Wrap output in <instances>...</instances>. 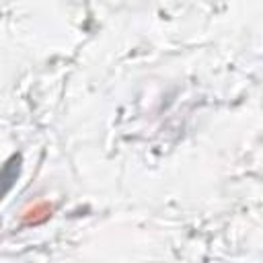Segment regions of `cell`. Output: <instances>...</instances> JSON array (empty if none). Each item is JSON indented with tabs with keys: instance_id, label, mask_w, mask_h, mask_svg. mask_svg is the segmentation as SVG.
Here are the masks:
<instances>
[{
	"instance_id": "6da1fadb",
	"label": "cell",
	"mask_w": 263,
	"mask_h": 263,
	"mask_svg": "<svg viewBox=\"0 0 263 263\" xmlns=\"http://www.w3.org/2000/svg\"><path fill=\"white\" fill-rule=\"evenodd\" d=\"M21 162H23L21 154H12V156L2 164V168H0V201H2V199L6 197V193L14 187L16 179H18V175H21Z\"/></svg>"
}]
</instances>
